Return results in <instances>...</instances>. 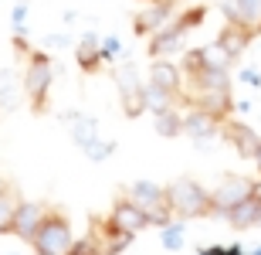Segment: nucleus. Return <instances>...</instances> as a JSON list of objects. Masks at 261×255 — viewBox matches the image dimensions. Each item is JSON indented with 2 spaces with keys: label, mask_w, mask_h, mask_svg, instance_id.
Here are the masks:
<instances>
[{
  "label": "nucleus",
  "mask_w": 261,
  "mask_h": 255,
  "mask_svg": "<svg viewBox=\"0 0 261 255\" xmlns=\"http://www.w3.org/2000/svg\"><path fill=\"white\" fill-rule=\"evenodd\" d=\"M149 85L166 92V96L180 99L184 96V68H176L170 58H156L153 65H149Z\"/></svg>",
  "instance_id": "nucleus-11"
},
{
  "label": "nucleus",
  "mask_w": 261,
  "mask_h": 255,
  "mask_svg": "<svg viewBox=\"0 0 261 255\" xmlns=\"http://www.w3.org/2000/svg\"><path fill=\"white\" fill-rule=\"evenodd\" d=\"M68 255H106V252H102V242L95 238V231H88L85 238H75V245L68 248Z\"/></svg>",
  "instance_id": "nucleus-24"
},
{
  "label": "nucleus",
  "mask_w": 261,
  "mask_h": 255,
  "mask_svg": "<svg viewBox=\"0 0 261 255\" xmlns=\"http://www.w3.org/2000/svg\"><path fill=\"white\" fill-rule=\"evenodd\" d=\"M176 17V0H149L139 14L133 17V31L139 38H153Z\"/></svg>",
  "instance_id": "nucleus-6"
},
{
  "label": "nucleus",
  "mask_w": 261,
  "mask_h": 255,
  "mask_svg": "<svg viewBox=\"0 0 261 255\" xmlns=\"http://www.w3.org/2000/svg\"><path fill=\"white\" fill-rule=\"evenodd\" d=\"M166 204L173 211L176 221H190V218H207L214 215V201H211V191L190 177L184 180H173L166 187Z\"/></svg>",
  "instance_id": "nucleus-2"
},
{
  "label": "nucleus",
  "mask_w": 261,
  "mask_h": 255,
  "mask_svg": "<svg viewBox=\"0 0 261 255\" xmlns=\"http://www.w3.org/2000/svg\"><path fill=\"white\" fill-rule=\"evenodd\" d=\"M221 136L234 147V153H238V157L254 160V153H258V143H261L258 129H251L248 123H241V119H224V123H221Z\"/></svg>",
  "instance_id": "nucleus-10"
},
{
  "label": "nucleus",
  "mask_w": 261,
  "mask_h": 255,
  "mask_svg": "<svg viewBox=\"0 0 261 255\" xmlns=\"http://www.w3.org/2000/svg\"><path fill=\"white\" fill-rule=\"evenodd\" d=\"M224 255H244L241 245H231V248H224Z\"/></svg>",
  "instance_id": "nucleus-28"
},
{
  "label": "nucleus",
  "mask_w": 261,
  "mask_h": 255,
  "mask_svg": "<svg viewBox=\"0 0 261 255\" xmlns=\"http://www.w3.org/2000/svg\"><path fill=\"white\" fill-rule=\"evenodd\" d=\"M184 136H190L194 143H207V140L221 136V119L194 106L190 112H184Z\"/></svg>",
  "instance_id": "nucleus-12"
},
{
  "label": "nucleus",
  "mask_w": 261,
  "mask_h": 255,
  "mask_svg": "<svg viewBox=\"0 0 261 255\" xmlns=\"http://www.w3.org/2000/svg\"><path fill=\"white\" fill-rule=\"evenodd\" d=\"M207 17V7L203 4H197V7L184 10V14H176L170 24H166L160 34H153L149 38V58H170V55H180V51L187 48V38H190V31L200 28V20Z\"/></svg>",
  "instance_id": "nucleus-1"
},
{
  "label": "nucleus",
  "mask_w": 261,
  "mask_h": 255,
  "mask_svg": "<svg viewBox=\"0 0 261 255\" xmlns=\"http://www.w3.org/2000/svg\"><path fill=\"white\" fill-rule=\"evenodd\" d=\"M146 4H149V0H146Z\"/></svg>",
  "instance_id": "nucleus-30"
},
{
  "label": "nucleus",
  "mask_w": 261,
  "mask_h": 255,
  "mask_svg": "<svg viewBox=\"0 0 261 255\" xmlns=\"http://www.w3.org/2000/svg\"><path fill=\"white\" fill-rule=\"evenodd\" d=\"M126 197L136 201L146 215H153V211H160V207H170L166 204V187L153 184V180H136V184L126 191Z\"/></svg>",
  "instance_id": "nucleus-13"
},
{
  "label": "nucleus",
  "mask_w": 261,
  "mask_h": 255,
  "mask_svg": "<svg viewBox=\"0 0 261 255\" xmlns=\"http://www.w3.org/2000/svg\"><path fill=\"white\" fill-rule=\"evenodd\" d=\"M197 109L211 112L214 119H231V109H234V99H231V88H211V92H200V96H190Z\"/></svg>",
  "instance_id": "nucleus-14"
},
{
  "label": "nucleus",
  "mask_w": 261,
  "mask_h": 255,
  "mask_svg": "<svg viewBox=\"0 0 261 255\" xmlns=\"http://www.w3.org/2000/svg\"><path fill=\"white\" fill-rule=\"evenodd\" d=\"M200 58H203V68H211V72H231V55L214 41V44H207V48H200Z\"/></svg>",
  "instance_id": "nucleus-21"
},
{
  "label": "nucleus",
  "mask_w": 261,
  "mask_h": 255,
  "mask_svg": "<svg viewBox=\"0 0 261 255\" xmlns=\"http://www.w3.org/2000/svg\"><path fill=\"white\" fill-rule=\"evenodd\" d=\"M17 204H20L17 197L0 187V235H7L10 228H14V211H17Z\"/></svg>",
  "instance_id": "nucleus-22"
},
{
  "label": "nucleus",
  "mask_w": 261,
  "mask_h": 255,
  "mask_svg": "<svg viewBox=\"0 0 261 255\" xmlns=\"http://www.w3.org/2000/svg\"><path fill=\"white\" fill-rule=\"evenodd\" d=\"M102 58H106V61L122 58V41H119V38H106V41H102Z\"/></svg>",
  "instance_id": "nucleus-27"
},
{
  "label": "nucleus",
  "mask_w": 261,
  "mask_h": 255,
  "mask_svg": "<svg viewBox=\"0 0 261 255\" xmlns=\"http://www.w3.org/2000/svg\"><path fill=\"white\" fill-rule=\"evenodd\" d=\"M156 133L166 140H173V136H184V112L180 109H163V112H156Z\"/></svg>",
  "instance_id": "nucleus-20"
},
{
  "label": "nucleus",
  "mask_w": 261,
  "mask_h": 255,
  "mask_svg": "<svg viewBox=\"0 0 261 255\" xmlns=\"http://www.w3.org/2000/svg\"><path fill=\"white\" fill-rule=\"evenodd\" d=\"M254 167H258V174H261V143H258V153H254Z\"/></svg>",
  "instance_id": "nucleus-29"
},
{
  "label": "nucleus",
  "mask_w": 261,
  "mask_h": 255,
  "mask_svg": "<svg viewBox=\"0 0 261 255\" xmlns=\"http://www.w3.org/2000/svg\"><path fill=\"white\" fill-rule=\"evenodd\" d=\"M234 7H238V24L261 38V0H234Z\"/></svg>",
  "instance_id": "nucleus-19"
},
{
  "label": "nucleus",
  "mask_w": 261,
  "mask_h": 255,
  "mask_svg": "<svg viewBox=\"0 0 261 255\" xmlns=\"http://www.w3.org/2000/svg\"><path fill=\"white\" fill-rule=\"evenodd\" d=\"M258 194H261V191H258Z\"/></svg>",
  "instance_id": "nucleus-31"
},
{
  "label": "nucleus",
  "mask_w": 261,
  "mask_h": 255,
  "mask_svg": "<svg viewBox=\"0 0 261 255\" xmlns=\"http://www.w3.org/2000/svg\"><path fill=\"white\" fill-rule=\"evenodd\" d=\"M48 215H51V211L44 204H38V201H20L17 211H14V228H10V235H17L20 242H28V245H31Z\"/></svg>",
  "instance_id": "nucleus-9"
},
{
  "label": "nucleus",
  "mask_w": 261,
  "mask_h": 255,
  "mask_svg": "<svg viewBox=\"0 0 261 255\" xmlns=\"http://www.w3.org/2000/svg\"><path fill=\"white\" fill-rule=\"evenodd\" d=\"M116 85H119V96H122L126 116H139V112L146 109V85H143L139 72H136L129 61L116 68Z\"/></svg>",
  "instance_id": "nucleus-7"
},
{
  "label": "nucleus",
  "mask_w": 261,
  "mask_h": 255,
  "mask_svg": "<svg viewBox=\"0 0 261 255\" xmlns=\"http://www.w3.org/2000/svg\"><path fill=\"white\" fill-rule=\"evenodd\" d=\"M224 221L234 228V231H248V228L261 225V194L248 197V201H241L238 207H231L227 215H224Z\"/></svg>",
  "instance_id": "nucleus-16"
},
{
  "label": "nucleus",
  "mask_w": 261,
  "mask_h": 255,
  "mask_svg": "<svg viewBox=\"0 0 261 255\" xmlns=\"http://www.w3.org/2000/svg\"><path fill=\"white\" fill-rule=\"evenodd\" d=\"M251 41H254V34L244 28V24H238V20H227V24L221 28V34H217V44H221V48L231 55V61L241 58L244 48H248Z\"/></svg>",
  "instance_id": "nucleus-15"
},
{
  "label": "nucleus",
  "mask_w": 261,
  "mask_h": 255,
  "mask_svg": "<svg viewBox=\"0 0 261 255\" xmlns=\"http://www.w3.org/2000/svg\"><path fill=\"white\" fill-rule=\"evenodd\" d=\"M51 82H55V65H51L48 55H28V72H24V92H28V102L34 112H44L48 109V92Z\"/></svg>",
  "instance_id": "nucleus-3"
},
{
  "label": "nucleus",
  "mask_w": 261,
  "mask_h": 255,
  "mask_svg": "<svg viewBox=\"0 0 261 255\" xmlns=\"http://www.w3.org/2000/svg\"><path fill=\"white\" fill-rule=\"evenodd\" d=\"M176 106V99L173 96H166V92H160V88H153L149 85V82H146V109H149V112H163V109H173Z\"/></svg>",
  "instance_id": "nucleus-23"
},
{
  "label": "nucleus",
  "mask_w": 261,
  "mask_h": 255,
  "mask_svg": "<svg viewBox=\"0 0 261 255\" xmlns=\"http://www.w3.org/2000/svg\"><path fill=\"white\" fill-rule=\"evenodd\" d=\"M68 123H71V136H75V143L82 150H88L92 143L98 140V123L88 116H78V112H71V116H65Z\"/></svg>",
  "instance_id": "nucleus-18"
},
{
  "label": "nucleus",
  "mask_w": 261,
  "mask_h": 255,
  "mask_svg": "<svg viewBox=\"0 0 261 255\" xmlns=\"http://www.w3.org/2000/svg\"><path fill=\"white\" fill-rule=\"evenodd\" d=\"M10 24H14V31H17V38L28 31V0H20L17 7H14V20H10Z\"/></svg>",
  "instance_id": "nucleus-26"
},
{
  "label": "nucleus",
  "mask_w": 261,
  "mask_h": 255,
  "mask_svg": "<svg viewBox=\"0 0 261 255\" xmlns=\"http://www.w3.org/2000/svg\"><path fill=\"white\" fill-rule=\"evenodd\" d=\"M261 187L258 180H251V177H241V174H227L221 180V184L211 191V201H214V215L224 218L231 207H238L241 201H248V197H254Z\"/></svg>",
  "instance_id": "nucleus-5"
},
{
  "label": "nucleus",
  "mask_w": 261,
  "mask_h": 255,
  "mask_svg": "<svg viewBox=\"0 0 261 255\" xmlns=\"http://www.w3.org/2000/svg\"><path fill=\"white\" fill-rule=\"evenodd\" d=\"M106 221L116 228V231H126V235H133V238L149 228V215H146L136 201H129V197H119L116 204H112V211H109Z\"/></svg>",
  "instance_id": "nucleus-8"
},
{
  "label": "nucleus",
  "mask_w": 261,
  "mask_h": 255,
  "mask_svg": "<svg viewBox=\"0 0 261 255\" xmlns=\"http://www.w3.org/2000/svg\"><path fill=\"white\" fill-rule=\"evenodd\" d=\"M75 61H78V68L82 72H98L102 65H106V58H102V41L95 38V34H85V38L78 41V48H75Z\"/></svg>",
  "instance_id": "nucleus-17"
},
{
  "label": "nucleus",
  "mask_w": 261,
  "mask_h": 255,
  "mask_svg": "<svg viewBox=\"0 0 261 255\" xmlns=\"http://www.w3.org/2000/svg\"><path fill=\"white\" fill-rule=\"evenodd\" d=\"M71 245H75L71 221H68L65 215H58V211H51V215L44 218L41 231L34 235V242H31L34 255H68V248H71Z\"/></svg>",
  "instance_id": "nucleus-4"
},
{
  "label": "nucleus",
  "mask_w": 261,
  "mask_h": 255,
  "mask_svg": "<svg viewBox=\"0 0 261 255\" xmlns=\"http://www.w3.org/2000/svg\"><path fill=\"white\" fill-rule=\"evenodd\" d=\"M180 245H184V225H180V221H173V225L163 228V248H170V252H173V248H180Z\"/></svg>",
  "instance_id": "nucleus-25"
}]
</instances>
